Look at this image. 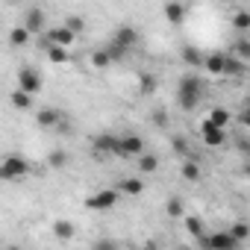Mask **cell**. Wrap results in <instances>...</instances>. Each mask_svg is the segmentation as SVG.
Masks as SVG:
<instances>
[{
	"label": "cell",
	"mask_w": 250,
	"mask_h": 250,
	"mask_svg": "<svg viewBox=\"0 0 250 250\" xmlns=\"http://www.w3.org/2000/svg\"><path fill=\"white\" fill-rule=\"evenodd\" d=\"M203 94H206V85H203V80L194 77V74H186V77L180 80V85H177V103H180V109H186V112H191V109L203 100Z\"/></svg>",
	"instance_id": "obj_1"
},
{
	"label": "cell",
	"mask_w": 250,
	"mask_h": 250,
	"mask_svg": "<svg viewBox=\"0 0 250 250\" xmlns=\"http://www.w3.org/2000/svg\"><path fill=\"white\" fill-rule=\"evenodd\" d=\"M30 174V162L18 153H9L3 159V165H0V180H6V183H15V180H24Z\"/></svg>",
	"instance_id": "obj_2"
},
{
	"label": "cell",
	"mask_w": 250,
	"mask_h": 250,
	"mask_svg": "<svg viewBox=\"0 0 250 250\" xmlns=\"http://www.w3.org/2000/svg\"><path fill=\"white\" fill-rule=\"evenodd\" d=\"M121 200V188H103V191H94L91 197H85V206L91 212H106L112 206H118Z\"/></svg>",
	"instance_id": "obj_3"
},
{
	"label": "cell",
	"mask_w": 250,
	"mask_h": 250,
	"mask_svg": "<svg viewBox=\"0 0 250 250\" xmlns=\"http://www.w3.org/2000/svg\"><path fill=\"white\" fill-rule=\"evenodd\" d=\"M197 244H200V247H212V250H235L241 241L227 229V232H209V235L203 232V235L197 238Z\"/></svg>",
	"instance_id": "obj_4"
},
{
	"label": "cell",
	"mask_w": 250,
	"mask_h": 250,
	"mask_svg": "<svg viewBox=\"0 0 250 250\" xmlns=\"http://www.w3.org/2000/svg\"><path fill=\"white\" fill-rule=\"evenodd\" d=\"M145 153V142H142V136H136V133H124L121 139H118V150H115V156H121V159H130V156H142Z\"/></svg>",
	"instance_id": "obj_5"
},
{
	"label": "cell",
	"mask_w": 250,
	"mask_h": 250,
	"mask_svg": "<svg viewBox=\"0 0 250 250\" xmlns=\"http://www.w3.org/2000/svg\"><path fill=\"white\" fill-rule=\"evenodd\" d=\"M118 139H121V136H115V133H100V136H94V139H91V150L97 153V159L115 156V150H118Z\"/></svg>",
	"instance_id": "obj_6"
},
{
	"label": "cell",
	"mask_w": 250,
	"mask_h": 250,
	"mask_svg": "<svg viewBox=\"0 0 250 250\" xmlns=\"http://www.w3.org/2000/svg\"><path fill=\"white\" fill-rule=\"evenodd\" d=\"M227 127H218L215 121H203L200 124V136H203V145H209V147H221L224 142H227V133H224Z\"/></svg>",
	"instance_id": "obj_7"
},
{
	"label": "cell",
	"mask_w": 250,
	"mask_h": 250,
	"mask_svg": "<svg viewBox=\"0 0 250 250\" xmlns=\"http://www.w3.org/2000/svg\"><path fill=\"white\" fill-rule=\"evenodd\" d=\"M112 42H118L121 47H127V50H136V47H139V42H142V36H139V30H136V27L124 24V27H118V30L112 33Z\"/></svg>",
	"instance_id": "obj_8"
},
{
	"label": "cell",
	"mask_w": 250,
	"mask_h": 250,
	"mask_svg": "<svg viewBox=\"0 0 250 250\" xmlns=\"http://www.w3.org/2000/svg\"><path fill=\"white\" fill-rule=\"evenodd\" d=\"M44 42H50V44H62V47H71L74 42H77V33L71 30V27H50V30H44Z\"/></svg>",
	"instance_id": "obj_9"
},
{
	"label": "cell",
	"mask_w": 250,
	"mask_h": 250,
	"mask_svg": "<svg viewBox=\"0 0 250 250\" xmlns=\"http://www.w3.org/2000/svg\"><path fill=\"white\" fill-rule=\"evenodd\" d=\"M18 88H24L30 94H39L42 91V74L36 68H21L18 71Z\"/></svg>",
	"instance_id": "obj_10"
},
{
	"label": "cell",
	"mask_w": 250,
	"mask_h": 250,
	"mask_svg": "<svg viewBox=\"0 0 250 250\" xmlns=\"http://www.w3.org/2000/svg\"><path fill=\"white\" fill-rule=\"evenodd\" d=\"M36 124H39V127H44V130H53V127H59V124H62V112L56 106H44V109H39Z\"/></svg>",
	"instance_id": "obj_11"
},
{
	"label": "cell",
	"mask_w": 250,
	"mask_h": 250,
	"mask_svg": "<svg viewBox=\"0 0 250 250\" xmlns=\"http://www.w3.org/2000/svg\"><path fill=\"white\" fill-rule=\"evenodd\" d=\"M24 27H27L30 33H44V30H47V15H44L42 9H30V12L24 15Z\"/></svg>",
	"instance_id": "obj_12"
},
{
	"label": "cell",
	"mask_w": 250,
	"mask_h": 250,
	"mask_svg": "<svg viewBox=\"0 0 250 250\" xmlns=\"http://www.w3.org/2000/svg\"><path fill=\"white\" fill-rule=\"evenodd\" d=\"M118 188H121V194H127V197H139L145 191V180H139V177H124L118 183Z\"/></svg>",
	"instance_id": "obj_13"
},
{
	"label": "cell",
	"mask_w": 250,
	"mask_h": 250,
	"mask_svg": "<svg viewBox=\"0 0 250 250\" xmlns=\"http://www.w3.org/2000/svg\"><path fill=\"white\" fill-rule=\"evenodd\" d=\"M165 18L177 27V24H183L186 21V6L180 3V0H168V3H165Z\"/></svg>",
	"instance_id": "obj_14"
},
{
	"label": "cell",
	"mask_w": 250,
	"mask_h": 250,
	"mask_svg": "<svg viewBox=\"0 0 250 250\" xmlns=\"http://www.w3.org/2000/svg\"><path fill=\"white\" fill-rule=\"evenodd\" d=\"M224 62H227V53H206V62H203V68H206L209 74L221 77V74H224Z\"/></svg>",
	"instance_id": "obj_15"
},
{
	"label": "cell",
	"mask_w": 250,
	"mask_h": 250,
	"mask_svg": "<svg viewBox=\"0 0 250 250\" xmlns=\"http://www.w3.org/2000/svg\"><path fill=\"white\" fill-rule=\"evenodd\" d=\"M44 50H47V56H50V62H56V65H62V62H68V47H62V44H50V42H44Z\"/></svg>",
	"instance_id": "obj_16"
},
{
	"label": "cell",
	"mask_w": 250,
	"mask_h": 250,
	"mask_svg": "<svg viewBox=\"0 0 250 250\" xmlns=\"http://www.w3.org/2000/svg\"><path fill=\"white\" fill-rule=\"evenodd\" d=\"M224 74H227V77H241V74H244V59H238L235 53L227 56V62H224Z\"/></svg>",
	"instance_id": "obj_17"
},
{
	"label": "cell",
	"mask_w": 250,
	"mask_h": 250,
	"mask_svg": "<svg viewBox=\"0 0 250 250\" xmlns=\"http://www.w3.org/2000/svg\"><path fill=\"white\" fill-rule=\"evenodd\" d=\"M30 36H33V33L21 24V27H15V30L9 33V44H12V47H24V44L30 42Z\"/></svg>",
	"instance_id": "obj_18"
},
{
	"label": "cell",
	"mask_w": 250,
	"mask_h": 250,
	"mask_svg": "<svg viewBox=\"0 0 250 250\" xmlns=\"http://www.w3.org/2000/svg\"><path fill=\"white\" fill-rule=\"evenodd\" d=\"M12 106L15 109H33V94L30 91H24V88H18V91H12Z\"/></svg>",
	"instance_id": "obj_19"
},
{
	"label": "cell",
	"mask_w": 250,
	"mask_h": 250,
	"mask_svg": "<svg viewBox=\"0 0 250 250\" xmlns=\"http://www.w3.org/2000/svg\"><path fill=\"white\" fill-rule=\"evenodd\" d=\"M53 232H56V238H62V241H68V238H74V232H77V227L71 224V221H56L53 224Z\"/></svg>",
	"instance_id": "obj_20"
},
{
	"label": "cell",
	"mask_w": 250,
	"mask_h": 250,
	"mask_svg": "<svg viewBox=\"0 0 250 250\" xmlns=\"http://www.w3.org/2000/svg\"><path fill=\"white\" fill-rule=\"evenodd\" d=\"M183 59H186L188 65H203V62H206V53H200L197 47L186 44V47H183Z\"/></svg>",
	"instance_id": "obj_21"
},
{
	"label": "cell",
	"mask_w": 250,
	"mask_h": 250,
	"mask_svg": "<svg viewBox=\"0 0 250 250\" xmlns=\"http://www.w3.org/2000/svg\"><path fill=\"white\" fill-rule=\"evenodd\" d=\"M115 59H112V53H109V47H103V50H94L91 53V65L94 68H109Z\"/></svg>",
	"instance_id": "obj_22"
},
{
	"label": "cell",
	"mask_w": 250,
	"mask_h": 250,
	"mask_svg": "<svg viewBox=\"0 0 250 250\" xmlns=\"http://www.w3.org/2000/svg\"><path fill=\"white\" fill-rule=\"evenodd\" d=\"M156 168H159V159H156L153 153H142V156H139V171H142V174H153Z\"/></svg>",
	"instance_id": "obj_23"
},
{
	"label": "cell",
	"mask_w": 250,
	"mask_h": 250,
	"mask_svg": "<svg viewBox=\"0 0 250 250\" xmlns=\"http://www.w3.org/2000/svg\"><path fill=\"white\" fill-rule=\"evenodd\" d=\"M139 91H142V94H153V91H156V77L147 74V71L139 74Z\"/></svg>",
	"instance_id": "obj_24"
},
{
	"label": "cell",
	"mask_w": 250,
	"mask_h": 250,
	"mask_svg": "<svg viewBox=\"0 0 250 250\" xmlns=\"http://www.w3.org/2000/svg\"><path fill=\"white\" fill-rule=\"evenodd\" d=\"M183 177H186V180H191V183H197V180H200V165H197L191 156L183 162Z\"/></svg>",
	"instance_id": "obj_25"
},
{
	"label": "cell",
	"mask_w": 250,
	"mask_h": 250,
	"mask_svg": "<svg viewBox=\"0 0 250 250\" xmlns=\"http://www.w3.org/2000/svg\"><path fill=\"white\" fill-rule=\"evenodd\" d=\"M168 218H186V206H183V197H171L168 206H165Z\"/></svg>",
	"instance_id": "obj_26"
},
{
	"label": "cell",
	"mask_w": 250,
	"mask_h": 250,
	"mask_svg": "<svg viewBox=\"0 0 250 250\" xmlns=\"http://www.w3.org/2000/svg\"><path fill=\"white\" fill-rule=\"evenodd\" d=\"M186 229H188L194 238H200V235H203V229H206V224H203L197 215H186Z\"/></svg>",
	"instance_id": "obj_27"
},
{
	"label": "cell",
	"mask_w": 250,
	"mask_h": 250,
	"mask_svg": "<svg viewBox=\"0 0 250 250\" xmlns=\"http://www.w3.org/2000/svg\"><path fill=\"white\" fill-rule=\"evenodd\" d=\"M209 121H215L218 127H227V124H229V112H227L224 106H212V112H209Z\"/></svg>",
	"instance_id": "obj_28"
},
{
	"label": "cell",
	"mask_w": 250,
	"mask_h": 250,
	"mask_svg": "<svg viewBox=\"0 0 250 250\" xmlns=\"http://www.w3.org/2000/svg\"><path fill=\"white\" fill-rule=\"evenodd\" d=\"M232 27H235L238 33H247V30H250V12H244V9L235 12V15H232Z\"/></svg>",
	"instance_id": "obj_29"
},
{
	"label": "cell",
	"mask_w": 250,
	"mask_h": 250,
	"mask_svg": "<svg viewBox=\"0 0 250 250\" xmlns=\"http://www.w3.org/2000/svg\"><path fill=\"white\" fill-rule=\"evenodd\" d=\"M232 53L238 56V59H250V39H235V44H232Z\"/></svg>",
	"instance_id": "obj_30"
},
{
	"label": "cell",
	"mask_w": 250,
	"mask_h": 250,
	"mask_svg": "<svg viewBox=\"0 0 250 250\" xmlns=\"http://www.w3.org/2000/svg\"><path fill=\"white\" fill-rule=\"evenodd\" d=\"M229 232H232L238 241H247V238H250V224H244V221H235V224L229 227Z\"/></svg>",
	"instance_id": "obj_31"
},
{
	"label": "cell",
	"mask_w": 250,
	"mask_h": 250,
	"mask_svg": "<svg viewBox=\"0 0 250 250\" xmlns=\"http://www.w3.org/2000/svg\"><path fill=\"white\" fill-rule=\"evenodd\" d=\"M47 165H50V168H65V165H68V153H65V150H53V153L47 156Z\"/></svg>",
	"instance_id": "obj_32"
},
{
	"label": "cell",
	"mask_w": 250,
	"mask_h": 250,
	"mask_svg": "<svg viewBox=\"0 0 250 250\" xmlns=\"http://www.w3.org/2000/svg\"><path fill=\"white\" fill-rule=\"evenodd\" d=\"M65 27H71V30H74L77 36H80V33L85 30V21H83L80 15H68V18H65Z\"/></svg>",
	"instance_id": "obj_33"
},
{
	"label": "cell",
	"mask_w": 250,
	"mask_h": 250,
	"mask_svg": "<svg viewBox=\"0 0 250 250\" xmlns=\"http://www.w3.org/2000/svg\"><path fill=\"white\" fill-rule=\"evenodd\" d=\"M109 53H112V59H115V62H121V59L127 56L130 50H127V47H121L118 42H109Z\"/></svg>",
	"instance_id": "obj_34"
},
{
	"label": "cell",
	"mask_w": 250,
	"mask_h": 250,
	"mask_svg": "<svg viewBox=\"0 0 250 250\" xmlns=\"http://www.w3.org/2000/svg\"><path fill=\"white\" fill-rule=\"evenodd\" d=\"M153 124H156V127H168V124H171L168 112H165V109H156V112H153Z\"/></svg>",
	"instance_id": "obj_35"
},
{
	"label": "cell",
	"mask_w": 250,
	"mask_h": 250,
	"mask_svg": "<svg viewBox=\"0 0 250 250\" xmlns=\"http://www.w3.org/2000/svg\"><path fill=\"white\" fill-rule=\"evenodd\" d=\"M174 150H177L180 156H191V153H188V145H186V139H183V136H177V139H174Z\"/></svg>",
	"instance_id": "obj_36"
},
{
	"label": "cell",
	"mask_w": 250,
	"mask_h": 250,
	"mask_svg": "<svg viewBox=\"0 0 250 250\" xmlns=\"http://www.w3.org/2000/svg\"><path fill=\"white\" fill-rule=\"evenodd\" d=\"M241 124H244V127L250 130V103H247V106L241 109Z\"/></svg>",
	"instance_id": "obj_37"
},
{
	"label": "cell",
	"mask_w": 250,
	"mask_h": 250,
	"mask_svg": "<svg viewBox=\"0 0 250 250\" xmlns=\"http://www.w3.org/2000/svg\"><path fill=\"white\" fill-rule=\"evenodd\" d=\"M244 174H247V180H250V165H247V168H244Z\"/></svg>",
	"instance_id": "obj_38"
},
{
	"label": "cell",
	"mask_w": 250,
	"mask_h": 250,
	"mask_svg": "<svg viewBox=\"0 0 250 250\" xmlns=\"http://www.w3.org/2000/svg\"><path fill=\"white\" fill-rule=\"evenodd\" d=\"M247 150H250V147H247Z\"/></svg>",
	"instance_id": "obj_39"
}]
</instances>
